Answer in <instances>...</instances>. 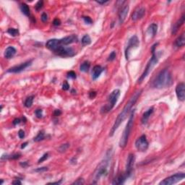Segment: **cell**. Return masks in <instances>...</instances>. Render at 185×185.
<instances>
[{"label":"cell","mask_w":185,"mask_h":185,"mask_svg":"<svg viewBox=\"0 0 185 185\" xmlns=\"http://www.w3.org/2000/svg\"><path fill=\"white\" fill-rule=\"evenodd\" d=\"M111 159V151L108 150L106 153V157L103 161L100 163L99 166L96 168V171H94L93 174V184H96L99 179L101 178L102 176H105L107 175L108 169L109 167L110 161Z\"/></svg>","instance_id":"3957f363"},{"label":"cell","mask_w":185,"mask_h":185,"mask_svg":"<svg viewBox=\"0 0 185 185\" xmlns=\"http://www.w3.org/2000/svg\"><path fill=\"white\" fill-rule=\"evenodd\" d=\"M48 170V168L47 167H41V168H38L34 170V171L36 172H38V173H42V172H45L46 171Z\"/></svg>","instance_id":"e575fe53"},{"label":"cell","mask_w":185,"mask_h":185,"mask_svg":"<svg viewBox=\"0 0 185 185\" xmlns=\"http://www.w3.org/2000/svg\"><path fill=\"white\" fill-rule=\"evenodd\" d=\"M90 67V64L89 62H84L83 64H81L80 67V70L81 72H87L89 70Z\"/></svg>","instance_id":"484cf974"},{"label":"cell","mask_w":185,"mask_h":185,"mask_svg":"<svg viewBox=\"0 0 185 185\" xmlns=\"http://www.w3.org/2000/svg\"><path fill=\"white\" fill-rule=\"evenodd\" d=\"M153 113V108L151 107L143 113V117H142V119H141L142 123H143V124H145L148 122L150 117L151 116V114H152Z\"/></svg>","instance_id":"7402d4cb"},{"label":"cell","mask_w":185,"mask_h":185,"mask_svg":"<svg viewBox=\"0 0 185 185\" xmlns=\"http://www.w3.org/2000/svg\"><path fill=\"white\" fill-rule=\"evenodd\" d=\"M12 184H22V183H21V182L19 179H16L15 181H13V182H12Z\"/></svg>","instance_id":"c3c4849f"},{"label":"cell","mask_w":185,"mask_h":185,"mask_svg":"<svg viewBox=\"0 0 185 185\" xmlns=\"http://www.w3.org/2000/svg\"><path fill=\"white\" fill-rule=\"evenodd\" d=\"M35 113H36V116L38 118H42V117H43V111L41 109H37L35 111Z\"/></svg>","instance_id":"8d00e7d4"},{"label":"cell","mask_w":185,"mask_h":185,"mask_svg":"<svg viewBox=\"0 0 185 185\" xmlns=\"http://www.w3.org/2000/svg\"><path fill=\"white\" fill-rule=\"evenodd\" d=\"M20 165H21V166H23V167H26V166H28V164L27 162H24L23 164V163H21Z\"/></svg>","instance_id":"816d5d0a"},{"label":"cell","mask_w":185,"mask_h":185,"mask_svg":"<svg viewBox=\"0 0 185 185\" xmlns=\"http://www.w3.org/2000/svg\"><path fill=\"white\" fill-rule=\"evenodd\" d=\"M176 93L179 101H184L185 99V85L184 83H181L177 85L176 88Z\"/></svg>","instance_id":"5bb4252c"},{"label":"cell","mask_w":185,"mask_h":185,"mask_svg":"<svg viewBox=\"0 0 185 185\" xmlns=\"http://www.w3.org/2000/svg\"><path fill=\"white\" fill-rule=\"evenodd\" d=\"M47 20H48V16H47V15H46V13H43L41 15V20L43 21V23H45V22L47 21Z\"/></svg>","instance_id":"ee69618b"},{"label":"cell","mask_w":185,"mask_h":185,"mask_svg":"<svg viewBox=\"0 0 185 185\" xmlns=\"http://www.w3.org/2000/svg\"><path fill=\"white\" fill-rule=\"evenodd\" d=\"M89 96L90 99H94V98L96 96V92H95V91H92V92H90L89 94Z\"/></svg>","instance_id":"bcb514c9"},{"label":"cell","mask_w":185,"mask_h":185,"mask_svg":"<svg viewBox=\"0 0 185 185\" xmlns=\"http://www.w3.org/2000/svg\"><path fill=\"white\" fill-rule=\"evenodd\" d=\"M61 113H62V111L60 110H59V109H57V110L54 111V115L55 117H58V116H60V115H61Z\"/></svg>","instance_id":"f6af8a7d"},{"label":"cell","mask_w":185,"mask_h":185,"mask_svg":"<svg viewBox=\"0 0 185 185\" xmlns=\"http://www.w3.org/2000/svg\"><path fill=\"white\" fill-rule=\"evenodd\" d=\"M173 83L172 76L167 69H164L159 72L154 81L153 82V87L155 88L161 89L168 88Z\"/></svg>","instance_id":"7a4b0ae2"},{"label":"cell","mask_w":185,"mask_h":185,"mask_svg":"<svg viewBox=\"0 0 185 185\" xmlns=\"http://www.w3.org/2000/svg\"><path fill=\"white\" fill-rule=\"evenodd\" d=\"M61 183H62V180H60L59 182H51V183H48V184H60Z\"/></svg>","instance_id":"f907efd6"},{"label":"cell","mask_w":185,"mask_h":185,"mask_svg":"<svg viewBox=\"0 0 185 185\" xmlns=\"http://www.w3.org/2000/svg\"><path fill=\"white\" fill-rule=\"evenodd\" d=\"M158 59H159V56L158 55V53H156V51H153L152 57H151L150 59L149 60V62L148 63L146 67H145V70H144L143 73L142 74V75L140 77V78L138 79L137 83L140 84L141 83L148 77V75H149L150 73L151 72L153 69L154 68V67L157 64Z\"/></svg>","instance_id":"5b68a950"},{"label":"cell","mask_w":185,"mask_h":185,"mask_svg":"<svg viewBox=\"0 0 185 185\" xmlns=\"http://www.w3.org/2000/svg\"><path fill=\"white\" fill-rule=\"evenodd\" d=\"M53 24H54V25H55V26H58V25H59L61 24V21H60L59 19L56 18V19H54V21H53Z\"/></svg>","instance_id":"7bdbcfd3"},{"label":"cell","mask_w":185,"mask_h":185,"mask_svg":"<svg viewBox=\"0 0 185 185\" xmlns=\"http://www.w3.org/2000/svg\"><path fill=\"white\" fill-rule=\"evenodd\" d=\"M129 12V6L128 5H124L122 9H120L119 12V20L120 24H122L126 20V18Z\"/></svg>","instance_id":"e0dca14e"},{"label":"cell","mask_w":185,"mask_h":185,"mask_svg":"<svg viewBox=\"0 0 185 185\" xmlns=\"http://www.w3.org/2000/svg\"><path fill=\"white\" fill-rule=\"evenodd\" d=\"M69 143L63 144V145H62L58 148V151L59 153L65 152L66 150L69 148Z\"/></svg>","instance_id":"4dcf8cb0"},{"label":"cell","mask_w":185,"mask_h":185,"mask_svg":"<svg viewBox=\"0 0 185 185\" xmlns=\"http://www.w3.org/2000/svg\"><path fill=\"white\" fill-rule=\"evenodd\" d=\"M69 88V83H67V81H64V82L63 83L62 89L64 90H67Z\"/></svg>","instance_id":"ab89813d"},{"label":"cell","mask_w":185,"mask_h":185,"mask_svg":"<svg viewBox=\"0 0 185 185\" xmlns=\"http://www.w3.org/2000/svg\"><path fill=\"white\" fill-rule=\"evenodd\" d=\"M84 184V179H77L75 182L72 183V184L73 185H82Z\"/></svg>","instance_id":"d590c367"},{"label":"cell","mask_w":185,"mask_h":185,"mask_svg":"<svg viewBox=\"0 0 185 185\" xmlns=\"http://www.w3.org/2000/svg\"><path fill=\"white\" fill-rule=\"evenodd\" d=\"M67 78H71V79H75V78H76V74H75V72H73V71H69V72L67 73Z\"/></svg>","instance_id":"74e56055"},{"label":"cell","mask_w":185,"mask_h":185,"mask_svg":"<svg viewBox=\"0 0 185 185\" xmlns=\"http://www.w3.org/2000/svg\"><path fill=\"white\" fill-rule=\"evenodd\" d=\"M116 56H117L116 52H115V51H112V52L109 54V56H108V61H111H111H113V60L116 59Z\"/></svg>","instance_id":"d6a6232c"},{"label":"cell","mask_w":185,"mask_h":185,"mask_svg":"<svg viewBox=\"0 0 185 185\" xmlns=\"http://www.w3.org/2000/svg\"><path fill=\"white\" fill-rule=\"evenodd\" d=\"M27 144L28 143H25L22 144V145H21V148H22V149H23V148H25V147L27 146Z\"/></svg>","instance_id":"f5cc1de1"},{"label":"cell","mask_w":185,"mask_h":185,"mask_svg":"<svg viewBox=\"0 0 185 185\" xmlns=\"http://www.w3.org/2000/svg\"><path fill=\"white\" fill-rule=\"evenodd\" d=\"M20 119H15L14 121H13V124L14 125H17V124H20Z\"/></svg>","instance_id":"7dc6e473"},{"label":"cell","mask_w":185,"mask_h":185,"mask_svg":"<svg viewBox=\"0 0 185 185\" xmlns=\"http://www.w3.org/2000/svg\"><path fill=\"white\" fill-rule=\"evenodd\" d=\"M134 112H135L134 109L132 111L128 122H127V124L125 129H124V132H123L122 136L121 137V140L119 141V146L122 148H125L127 144V142H128L129 137V135H130V133H131L132 129V127H133V123H134Z\"/></svg>","instance_id":"277c9868"},{"label":"cell","mask_w":185,"mask_h":185,"mask_svg":"<svg viewBox=\"0 0 185 185\" xmlns=\"http://www.w3.org/2000/svg\"><path fill=\"white\" fill-rule=\"evenodd\" d=\"M185 175L184 173H177L173 174L172 176H168V178H166L163 181H161L159 184L160 185H171L174 184L177 182L182 181V179H184Z\"/></svg>","instance_id":"52a82bcc"},{"label":"cell","mask_w":185,"mask_h":185,"mask_svg":"<svg viewBox=\"0 0 185 185\" xmlns=\"http://www.w3.org/2000/svg\"><path fill=\"white\" fill-rule=\"evenodd\" d=\"M58 56L63 57H73L75 54L74 49L72 47H68L66 46H61L54 51Z\"/></svg>","instance_id":"ba28073f"},{"label":"cell","mask_w":185,"mask_h":185,"mask_svg":"<svg viewBox=\"0 0 185 185\" xmlns=\"http://www.w3.org/2000/svg\"><path fill=\"white\" fill-rule=\"evenodd\" d=\"M43 6V1H39L37 3H36V6H35V8L37 11H39L40 9H41L42 7Z\"/></svg>","instance_id":"1f68e13d"},{"label":"cell","mask_w":185,"mask_h":185,"mask_svg":"<svg viewBox=\"0 0 185 185\" xmlns=\"http://www.w3.org/2000/svg\"><path fill=\"white\" fill-rule=\"evenodd\" d=\"M83 20L85 21V23L87 24H92V20L90 17H83Z\"/></svg>","instance_id":"f35d334b"},{"label":"cell","mask_w":185,"mask_h":185,"mask_svg":"<svg viewBox=\"0 0 185 185\" xmlns=\"http://www.w3.org/2000/svg\"><path fill=\"white\" fill-rule=\"evenodd\" d=\"M97 3L100 4H107L108 3V1H97L96 2Z\"/></svg>","instance_id":"681fc988"},{"label":"cell","mask_w":185,"mask_h":185,"mask_svg":"<svg viewBox=\"0 0 185 185\" xmlns=\"http://www.w3.org/2000/svg\"><path fill=\"white\" fill-rule=\"evenodd\" d=\"M145 15V9L143 7H137L132 14V20L133 21H137L143 18Z\"/></svg>","instance_id":"4fadbf2b"},{"label":"cell","mask_w":185,"mask_h":185,"mask_svg":"<svg viewBox=\"0 0 185 185\" xmlns=\"http://www.w3.org/2000/svg\"><path fill=\"white\" fill-rule=\"evenodd\" d=\"M184 20H185V16L184 15H183L179 18L178 20L176 21V23H174L173 26V28H172V30H171V33L172 34H176L177 33V31L179 30V29L181 28L182 25L184 23Z\"/></svg>","instance_id":"ac0fdd59"},{"label":"cell","mask_w":185,"mask_h":185,"mask_svg":"<svg viewBox=\"0 0 185 185\" xmlns=\"http://www.w3.org/2000/svg\"><path fill=\"white\" fill-rule=\"evenodd\" d=\"M148 146H149V143H148L146 136L145 134H143L142 136H140L135 142L136 148L141 152L146 151L147 149L148 148Z\"/></svg>","instance_id":"30bf717a"},{"label":"cell","mask_w":185,"mask_h":185,"mask_svg":"<svg viewBox=\"0 0 185 185\" xmlns=\"http://www.w3.org/2000/svg\"><path fill=\"white\" fill-rule=\"evenodd\" d=\"M20 157V154H15V155H10L8 157V158L9 159H12V160H15V159H18Z\"/></svg>","instance_id":"b9f144b4"},{"label":"cell","mask_w":185,"mask_h":185,"mask_svg":"<svg viewBox=\"0 0 185 185\" xmlns=\"http://www.w3.org/2000/svg\"><path fill=\"white\" fill-rule=\"evenodd\" d=\"M60 41H61L62 46H67V45L78 41V37L75 35H71V36H67V37L60 39Z\"/></svg>","instance_id":"2e32d148"},{"label":"cell","mask_w":185,"mask_h":185,"mask_svg":"<svg viewBox=\"0 0 185 185\" xmlns=\"http://www.w3.org/2000/svg\"><path fill=\"white\" fill-rule=\"evenodd\" d=\"M185 44V36L184 33H182V35L179 36L175 41V45L177 47H182Z\"/></svg>","instance_id":"603a6c76"},{"label":"cell","mask_w":185,"mask_h":185,"mask_svg":"<svg viewBox=\"0 0 185 185\" xmlns=\"http://www.w3.org/2000/svg\"><path fill=\"white\" fill-rule=\"evenodd\" d=\"M139 44H140V41H139V39H138L137 36H132L130 39L129 40L128 44H127V48L125 49L126 59H129V53H130V51H131L132 48H137V47L139 46Z\"/></svg>","instance_id":"9c48e42d"},{"label":"cell","mask_w":185,"mask_h":185,"mask_svg":"<svg viewBox=\"0 0 185 185\" xmlns=\"http://www.w3.org/2000/svg\"><path fill=\"white\" fill-rule=\"evenodd\" d=\"M82 43L84 46H86V45H89L91 43V39L88 35H85L83 37V39L81 40Z\"/></svg>","instance_id":"f1b7e54d"},{"label":"cell","mask_w":185,"mask_h":185,"mask_svg":"<svg viewBox=\"0 0 185 185\" xmlns=\"http://www.w3.org/2000/svg\"><path fill=\"white\" fill-rule=\"evenodd\" d=\"M128 177L127 176V174L125 173H121L119 175L113 179V182H112V184H117V185H119V184H123L124 182L126 181V179H127Z\"/></svg>","instance_id":"ffe728a7"},{"label":"cell","mask_w":185,"mask_h":185,"mask_svg":"<svg viewBox=\"0 0 185 185\" xmlns=\"http://www.w3.org/2000/svg\"><path fill=\"white\" fill-rule=\"evenodd\" d=\"M33 99H34V96H29L28 98H27L25 101V106L27 108L31 107L33 103Z\"/></svg>","instance_id":"83f0119b"},{"label":"cell","mask_w":185,"mask_h":185,"mask_svg":"<svg viewBox=\"0 0 185 185\" xmlns=\"http://www.w3.org/2000/svg\"><path fill=\"white\" fill-rule=\"evenodd\" d=\"M134 161H135V157L134 154H129L128 155V158L127 160V164H126V171L125 173L127 174V177H129L131 176L134 167Z\"/></svg>","instance_id":"8fae6325"},{"label":"cell","mask_w":185,"mask_h":185,"mask_svg":"<svg viewBox=\"0 0 185 185\" xmlns=\"http://www.w3.org/2000/svg\"><path fill=\"white\" fill-rule=\"evenodd\" d=\"M61 41H60V39H50L48 40V41L46 42V48H48V49H50L51 51H54L56 49L59 48V46H61Z\"/></svg>","instance_id":"9a60e30c"},{"label":"cell","mask_w":185,"mask_h":185,"mask_svg":"<svg viewBox=\"0 0 185 185\" xmlns=\"http://www.w3.org/2000/svg\"><path fill=\"white\" fill-rule=\"evenodd\" d=\"M157 30H158V25L155 23H152L151 25H150L148 28V33H149L150 35H151L152 37H154L157 33Z\"/></svg>","instance_id":"cb8c5ba5"},{"label":"cell","mask_w":185,"mask_h":185,"mask_svg":"<svg viewBox=\"0 0 185 185\" xmlns=\"http://www.w3.org/2000/svg\"><path fill=\"white\" fill-rule=\"evenodd\" d=\"M48 158V153H45L44 155H43V156H41V158L39 159V161H38V163H39V164H41V163H42V162H43L44 161H46V160Z\"/></svg>","instance_id":"836d02e7"},{"label":"cell","mask_w":185,"mask_h":185,"mask_svg":"<svg viewBox=\"0 0 185 185\" xmlns=\"http://www.w3.org/2000/svg\"><path fill=\"white\" fill-rule=\"evenodd\" d=\"M104 71V68H102L100 65H96L92 68V78L93 80H96L97 78H99L102 72Z\"/></svg>","instance_id":"d6986e66"},{"label":"cell","mask_w":185,"mask_h":185,"mask_svg":"<svg viewBox=\"0 0 185 185\" xmlns=\"http://www.w3.org/2000/svg\"><path fill=\"white\" fill-rule=\"evenodd\" d=\"M18 136H19V137L20 139H23L25 137V132L23 130H22V129L19 130V132H18Z\"/></svg>","instance_id":"60d3db41"},{"label":"cell","mask_w":185,"mask_h":185,"mask_svg":"<svg viewBox=\"0 0 185 185\" xmlns=\"http://www.w3.org/2000/svg\"><path fill=\"white\" fill-rule=\"evenodd\" d=\"M44 138H45L44 132L41 131V132H39V134H37V136H36V137H34L33 140L35 141V142H40V141L43 140Z\"/></svg>","instance_id":"4316f807"},{"label":"cell","mask_w":185,"mask_h":185,"mask_svg":"<svg viewBox=\"0 0 185 185\" xmlns=\"http://www.w3.org/2000/svg\"><path fill=\"white\" fill-rule=\"evenodd\" d=\"M21 12H23L25 16H29L30 15V8L28 6V4L25 3L21 4L20 5Z\"/></svg>","instance_id":"d4e9b609"},{"label":"cell","mask_w":185,"mask_h":185,"mask_svg":"<svg viewBox=\"0 0 185 185\" xmlns=\"http://www.w3.org/2000/svg\"><path fill=\"white\" fill-rule=\"evenodd\" d=\"M16 54V49L12 46H9L6 48V50L4 51V56L6 59H11L15 56V54Z\"/></svg>","instance_id":"44dd1931"},{"label":"cell","mask_w":185,"mask_h":185,"mask_svg":"<svg viewBox=\"0 0 185 185\" xmlns=\"http://www.w3.org/2000/svg\"><path fill=\"white\" fill-rule=\"evenodd\" d=\"M142 92H143V90H137V92H134V94L132 96L131 99H129L128 103L125 105V106L124 107L123 110L122 111V112L118 115L117 119L115 120V122L113 124V127H112V128H111V129L110 131V134H109L110 136H113V134H114V132H116V130L118 129V127H119L120 124L127 119V117L128 116L129 111L131 110L132 107L134 105V104L136 103L137 99H139V97L140 96Z\"/></svg>","instance_id":"6da1fadb"},{"label":"cell","mask_w":185,"mask_h":185,"mask_svg":"<svg viewBox=\"0 0 185 185\" xmlns=\"http://www.w3.org/2000/svg\"><path fill=\"white\" fill-rule=\"evenodd\" d=\"M120 93L121 92L119 89L114 90L111 92V94L108 96V103L105 105L104 106L101 108V111L102 113H106L109 112L114 107V106L116 105L118 99L119 98Z\"/></svg>","instance_id":"8992f818"},{"label":"cell","mask_w":185,"mask_h":185,"mask_svg":"<svg viewBox=\"0 0 185 185\" xmlns=\"http://www.w3.org/2000/svg\"><path fill=\"white\" fill-rule=\"evenodd\" d=\"M31 62H32V61L30 60V61H28V62H25L24 63H22V64H19V65L12 67L9 68L7 70V72H10V73H19V72L25 70L29 66L31 65Z\"/></svg>","instance_id":"7c38bea8"},{"label":"cell","mask_w":185,"mask_h":185,"mask_svg":"<svg viewBox=\"0 0 185 185\" xmlns=\"http://www.w3.org/2000/svg\"><path fill=\"white\" fill-rule=\"evenodd\" d=\"M7 33L12 36H17L20 34L19 30L18 29H16V28H9L7 30Z\"/></svg>","instance_id":"f546056e"}]
</instances>
